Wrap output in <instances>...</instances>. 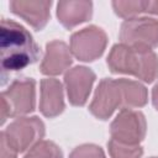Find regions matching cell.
<instances>
[{
    "label": "cell",
    "instance_id": "cell-1",
    "mask_svg": "<svg viewBox=\"0 0 158 158\" xmlns=\"http://www.w3.org/2000/svg\"><path fill=\"white\" fill-rule=\"evenodd\" d=\"M147 101V89L139 81L104 78L95 90L89 111L99 120H107L117 109H137L144 106Z\"/></svg>",
    "mask_w": 158,
    "mask_h": 158
},
{
    "label": "cell",
    "instance_id": "cell-2",
    "mask_svg": "<svg viewBox=\"0 0 158 158\" xmlns=\"http://www.w3.org/2000/svg\"><path fill=\"white\" fill-rule=\"evenodd\" d=\"M0 52L2 81L5 84L6 74L17 72L33 64L40 58V47L32 35L20 23L2 19L0 28Z\"/></svg>",
    "mask_w": 158,
    "mask_h": 158
},
{
    "label": "cell",
    "instance_id": "cell-3",
    "mask_svg": "<svg viewBox=\"0 0 158 158\" xmlns=\"http://www.w3.org/2000/svg\"><path fill=\"white\" fill-rule=\"evenodd\" d=\"M106 63L115 74L133 75L144 83H152L158 79V56L152 49L117 43L112 46Z\"/></svg>",
    "mask_w": 158,
    "mask_h": 158
},
{
    "label": "cell",
    "instance_id": "cell-4",
    "mask_svg": "<svg viewBox=\"0 0 158 158\" xmlns=\"http://www.w3.org/2000/svg\"><path fill=\"white\" fill-rule=\"evenodd\" d=\"M36 107V81L32 78H17L1 93V121L22 117Z\"/></svg>",
    "mask_w": 158,
    "mask_h": 158
},
{
    "label": "cell",
    "instance_id": "cell-5",
    "mask_svg": "<svg viewBox=\"0 0 158 158\" xmlns=\"http://www.w3.org/2000/svg\"><path fill=\"white\" fill-rule=\"evenodd\" d=\"M118 37L123 44L153 49L158 47V20L146 16L127 19L120 27Z\"/></svg>",
    "mask_w": 158,
    "mask_h": 158
},
{
    "label": "cell",
    "instance_id": "cell-6",
    "mask_svg": "<svg viewBox=\"0 0 158 158\" xmlns=\"http://www.w3.org/2000/svg\"><path fill=\"white\" fill-rule=\"evenodd\" d=\"M2 132L10 144L21 153L42 141L46 133V127L43 121L37 116H22L14 120Z\"/></svg>",
    "mask_w": 158,
    "mask_h": 158
},
{
    "label": "cell",
    "instance_id": "cell-7",
    "mask_svg": "<svg viewBox=\"0 0 158 158\" xmlns=\"http://www.w3.org/2000/svg\"><path fill=\"white\" fill-rule=\"evenodd\" d=\"M107 44L105 31L98 26H88L70 37L72 54L81 62H93L102 56Z\"/></svg>",
    "mask_w": 158,
    "mask_h": 158
},
{
    "label": "cell",
    "instance_id": "cell-8",
    "mask_svg": "<svg viewBox=\"0 0 158 158\" xmlns=\"http://www.w3.org/2000/svg\"><path fill=\"white\" fill-rule=\"evenodd\" d=\"M146 131L147 122L144 115L133 109L121 110L110 125L111 138L130 144H139L146 137Z\"/></svg>",
    "mask_w": 158,
    "mask_h": 158
},
{
    "label": "cell",
    "instance_id": "cell-9",
    "mask_svg": "<svg viewBox=\"0 0 158 158\" xmlns=\"http://www.w3.org/2000/svg\"><path fill=\"white\" fill-rule=\"evenodd\" d=\"M96 79L95 73L84 65H77L64 75L67 96L73 106H83L89 99L93 84Z\"/></svg>",
    "mask_w": 158,
    "mask_h": 158
},
{
    "label": "cell",
    "instance_id": "cell-10",
    "mask_svg": "<svg viewBox=\"0 0 158 158\" xmlns=\"http://www.w3.org/2000/svg\"><path fill=\"white\" fill-rule=\"evenodd\" d=\"M70 47L63 41L54 40L46 44L44 57L40 65V72L44 75H59L64 73L73 62Z\"/></svg>",
    "mask_w": 158,
    "mask_h": 158
},
{
    "label": "cell",
    "instance_id": "cell-11",
    "mask_svg": "<svg viewBox=\"0 0 158 158\" xmlns=\"http://www.w3.org/2000/svg\"><path fill=\"white\" fill-rule=\"evenodd\" d=\"M10 10L16 16L25 20L35 30H42L49 20V9L52 1L40 0H12L9 4Z\"/></svg>",
    "mask_w": 158,
    "mask_h": 158
},
{
    "label": "cell",
    "instance_id": "cell-12",
    "mask_svg": "<svg viewBox=\"0 0 158 158\" xmlns=\"http://www.w3.org/2000/svg\"><path fill=\"white\" fill-rule=\"evenodd\" d=\"M65 107L63 85L54 78L41 80L40 86V111L43 116L52 118L63 112Z\"/></svg>",
    "mask_w": 158,
    "mask_h": 158
},
{
    "label": "cell",
    "instance_id": "cell-13",
    "mask_svg": "<svg viewBox=\"0 0 158 158\" xmlns=\"http://www.w3.org/2000/svg\"><path fill=\"white\" fill-rule=\"evenodd\" d=\"M93 16V2L88 0H68L57 4L58 21L68 30L90 20Z\"/></svg>",
    "mask_w": 158,
    "mask_h": 158
},
{
    "label": "cell",
    "instance_id": "cell-14",
    "mask_svg": "<svg viewBox=\"0 0 158 158\" xmlns=\"http://www.w3.org/2000/svg\"><path fill=\"white\" fill-rule=\"evenodd\" d=\"M107 149L111 158H141L143 154V148L139 144H130L114 138L107 142Z\"/></svg>",
    "mask_w": 158,
    "mask_h": 158
},
{
    "label": "cell",
    "instance_id": "cell-15",
    "mask_svg": "<svg viewBox=\"0 0 158 158\" xmlns=\"http://www.w3.org/2000/svg\"><path fill=\"white\" fill-rule=\"evenodd\" d=\"M143 1L144 0H116L112 1V7L117 16L127 20L138 17L139 14H144Z\"/></svg>",
    "mask_w": 158,
    "mask_h": 158
},
{
    "label": "cell",
    "instance_id": "cell-16",
    "mask_svg": "<svg viewBox=\"0 0 158 158\" xmlns=\"http://www.w3.org/2000/svg\"><path fill=\"white\" fill-rule=\"evenodd\" d=\"M23 158H63V153L54 142L42 139L30 148Z\"/></svg>",
    "mask_w": 158,
    "mask_h": 158
},
{
    "label": "cell",
    "instance_id": "cell-17",
    "mask_svg": "<svg viewBox=\"0 0 158 158\" xmlns=\"http://www.w3.org/2000/svg\"><path fill=\"white\" fill-rule=\"evenodd\" d=\"M69 158H106V156L101 147L93 143H85L75 147L70 152Z\"/></svg>",
    "mask_w": 158,
    "mask_h": 158
},
{
    "label": "cell",
    "instance_id": "cell-18",
    "mask_svg": "<svg viewBox=\"0 0 158 158\" xmlns=\"http://www.w3.org/2000/svg\"><path fill=\"white\" fill-rule=\"evenodd\" d=\"M17 151L10 144L4 132L0 133V158H16Z\"/></svg>",
    "mask_w": 158,
    "mask_h": 158
},
{
    "label": "cell",
    "instance_id": "cell-19",
    "mask_svg": "<svg viewBox=\"0 0 158 158\" xmlns=\"http://www.w3.org/2000/svg\"><path fill=\"white\" fill-rule=\"evenodd\" d=\"M143 10H144V14L158 15V0H144Z\"/></svg>",
    "mask_w": 158,
    "mask_h": 158
},
{
    "label": "cell",
    "instance_id": "cell-20",
    "mask_svg": "<svg viewBox=\"0 0 158 158\" xmlns=\"http://www.w3.org/2000/svg\"><path fill=\"white\" fill-rule=\"evenodd\" d=\"M152 104L156 107V110L158 111V83L152 89Z\"/></svg>",
    "mask_w": 158,
    "mask_h": 158
},
{
    "label": "cell",
    "instance_id": "cell-21",
    "mask_svg": "<svg viewBox=\"0 0 158 158\" xmlns=\"http://www.w3.org/2000/svg\"><path fill=\"white\" fill-rule=\"evenodd\" d=\"M151 158H158V157H151Z\"/></svg>",
    "mask_w": 158,
    "mask_h": 158
}]
</instances>
